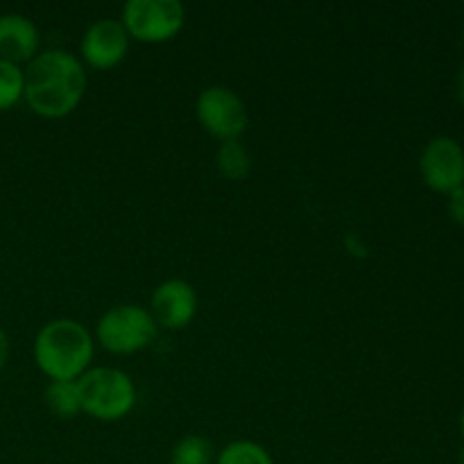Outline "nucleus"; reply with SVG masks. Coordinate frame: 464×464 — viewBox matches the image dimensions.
I'll use <instances>...</instances> for the list:
<instances>
[{
  "mask_svg": "<svg viewBox=\"0 0 464 464\" xmlns=\"http://www.w3.org/2000/svg\"><path fill=\"white\" fill-rule=\"evenodd\" d=\"M460 462H462V464H464V451H462V458H460Z\"/></svg>",
  "mask_w": 464,
  "mask_h": 464,
  "instance_id": "20",
  "label": "nucleus"
},
{
  "mask_svg": "<svg viewBox=\"0 0 464 464\" xmlns=\"http://www.w3.org/2000/svg\"><path fill=\"white\" fill-rule=\"evenodd\" d=\"M7 358H9V338H7V334L0 329V370L5 367Z\"/></svg>",
  "mask_w": 464,
  "mask_h": 464,
  "instance_id": "17",
  "label": "nucleus"
},
{
  "mask_svg": "<svg viewBox=\"0 0 464 464\" xmlns=\"http://www.w3.org/2000/svg\"><path fill=\"white\" fill-rule=\"evenodd\" d=\"M449 216L453 218V222L464 227V186L449 193Z\"/></svg>",
  "mask_w": 464,
  "mask_h": 464,
  "instance_id": "16",
  "label": "nucleus"
},
{
  "mask_svg": "<svg viewBox=\"0 0 464 464\" xmlns=\"http://www.w3.org/2000/svg\"><path fill=\"white\" fill-rule=\"evenodd\" d=\"M23 72V98L32 111L44 118L68 116L82 102L89 84L84 62L62 48L36 53Z\"/></svg>",
  "mask_w": 464,
  "mask_h": 464,
  "instance_id": "1",
  "label": "nucleus"
},
{
  "mask_svg": "<svg viewBox=\"0 0 464 464\" xmlns=\"http://www.w3.org/2000/svg\"><path fill=\"white\" fill-rule=\"evenodd\" d=\"M39 50V30L23 14H0V59L21 66L30 63Z\"/></svg>",
  "mask_w": 464,
  "mask_h": 464,
  "instance_id": "10",
  "label": "nucleus"
},
{
  "mask_svg": "<svg viewBox=\"0 0 464 464\" xmlns=\"http://www.w3.org/2000/svg\"><path fill=\"white\" fill-rule=\"evenodd\" d=\"M218 166H220L222 175L229 177V179L238 181L243 177H247L249 172V154L243 148L240 140H225L218 152Z\"/></svg>",
  "mask_w": 464,
  "mask_h": 464,
  "instance_id": "15",
  "label": "nucleus"
},
{
  "mask_svg": "<svg viewBox=\"0 0 464 464\" xmlns=\"http://www.w3.org/2000/svg\"><path fill=\"white\" fill-rule=\"evenodd\" d=\"M216 451L213 444L202 435H186L172 447L170 464H213Z\"/></svg>",
  "mask_w": 464,
  "mask_h": 464,
  "instance_id": "12",
  "label": "nucleus"
},
{
  "mask_svg": "<svg viewBox=\"0 0 464 464\" xmlns=\"http://www.w3.org/2000/svg\"><path fill=\"white\" fill-rule=\"evenodd\" d=\"M25 91V72L18 63L0 59V111L12 109Z\"/></svg>",
  "mask_w": 464,
  "mask_h": 464,
  "instance_id": "14",
  "label": "nucleus"
},
{
  "mask_svg": "<svg viewBox=\"0 0 464 464\" xmlns=\"http://www.w3.org/2000/svg\"><path fill=\"white\" fill-rule=\"evenodd\" d=\"M121 21L130 39L159 44L184 27L186 9L179 0H130L122 7Z\"/></svg>",
  "mask_w": 464,
  "mask_h": 464,
  "instance_id": "5",
  "label": "nucleus"
},
{
  "mask_svg": "<svg viewBox=\"0 0 464 464\" xmlns=\"http://www.w3.org/2000/svg\"><path fill=\"white\" fill-rule=\"evenodd\" d=\"M150 313L163 329H184L198 313V295L184 279H168L154 288Z\"/></svg>",
  "mask_w": 464,
  "mask_h": 464,
  "instance_id": "9",
  "label": "nucleus"
},
{
  "mask_svg": "<svg viewBox=\"0 0 464 464\" xmlns=\"http://www.w3.org/2000/svg\"><path fill=\"white\" fill-rule=\"evenodd\" d=\"M45 403L57 417H75L82 412V397L77 381H50L45 388Z\"/></svg>",
  "mask_w": 464,
  "mask_h": 464,
  "instance_id": "11",
  "label": "nucleus"
},
{
  "mask_svg": "<svg viewBox=\"0 0 464 464\" xmlns=\"http://www.w3.org/2000/svg\"><path fill=\"white\" fill-rule=\"evenodd\" d=\"M458 98H460V102L464 104V66H462L460 75H458Z\"/></svg>",
  "mask_w": 464,
  "mask_h": 464,
  "instance_id": "18",
  "label": "nucleus"
},
{
  "mask_svg": "<svg viewBox=\"0 0 464 464\" xmlns=\"http://www.w3.org/2000/svg\"><path fill=\"white\" fill-rule=\"evenodd\" d=\"M130 50V34L121 18H100L84 32L80 44L82 62L93 68H113Z\"/></svg>",
  "mask_w": 464,
  "mask_h": 464,
  "instance_id": "8",
  "label": "nucleus"
},
{
  "mask_svg": "<svg viewBox=\"0 0 464 464\" xmlns=\"http://www.w3.org/2000/svg\"><path fill=\"white\" fill-rule=\"evenodd\" d=\"M426 186L438 193H453L464 186V150L451 136H435L420 157Z\"/></svg>",
  "mask_w": 464,
  "mask_h": 464,
  "instance_id": "7",
  "label": "nucleus"
},
{
  "mask_svg": "<svg viewBox=\"0 0 464 464\" xmlns=\"http://www.w3.org/2000/svg\"><path fill=\"white\" fill-rule=\"evenodd\" d=\"M199 122L211 136L225 140H238L247 130V107L236 91L227 86H207L198 98Z\"/></svg>",
  "mask_w": 464,
  "mask_h": 464,
  "instance_id": "6",
  "label": "nucleus"
},
{
  "mask_svg": "<svg viewBox=\"0 0 464 464\" xmlns=\"http://www.w3.org/2000/svg\"><path fill=\"white\" fill-rule=\"evenodd\" d=\"M460 429H462V438H464V411H462V417H460Z\"/></svg>",
  "mask_w": 464,
  "mask_h": 464,
  "instance_id": "19",
  "label": "nucleus"
},
{
  "mask_svg": "<svg viewBox=\"0 0 464 464\" xmlns=\"http://www.w3.org/2000/svg\"><path fill=\"white\" fill-rule=\"evenodd\" d=\"M95 334L107 352L127 356V353L150 347L157 338L159 324L148 308L136 306V304H121V306L109 308L100 317Z\"/></svg>",
  "mask_w": 464,
  "mask_h": 464,
  "instance_id": "4",
  "label": "nucleus"
},
{
  "mask_svg": "<svg viewBox=\"0 0 464 464\" xmlns=\"http://www.w3.org/2000/svg\"><path fill=\"white\" fill-rule=\"evenodd\" d=\"M34 361L53 381H77L93 361V338L77 320H53L36 334Z\"/></svg>",
  "mask_w": 464,
  "mask_h": 464,
  "instance_id": "2",
  "label": "nucleus"
},
{
  "mask_svg": "<svg viewBox=\"0 0 464 464\" xmlns=\"http://www.w3.org/2000/svg\"><path fill=\"white\" fill-rule=\"evenodd\" d=\"M213 464H275L272 456L267 453L266 447L258 442H249V440H236V442L227 444L220 453L216 456Z\"/></svg>",
  "mask_w": 464,
  "mask_h": 464,
  "instance_id": "13",
  "label": "nucleus"
},
{
  "mask_svg": "<svg viewBox=\"0 0 464 464\" xmlns=\"http://www.w3.org/2000/svg\"><path fill=\"white\" fill-rule=\"evenodd\" d=\"M82 412L100 421H116L130 415L136 403V385L116 367H93L77 379Z\"/></svg>",
  "mask_w": 464,
  "mask_h": 464,
  "instance_id": "3",
  "label": "nucleus"
}]
</instances>
